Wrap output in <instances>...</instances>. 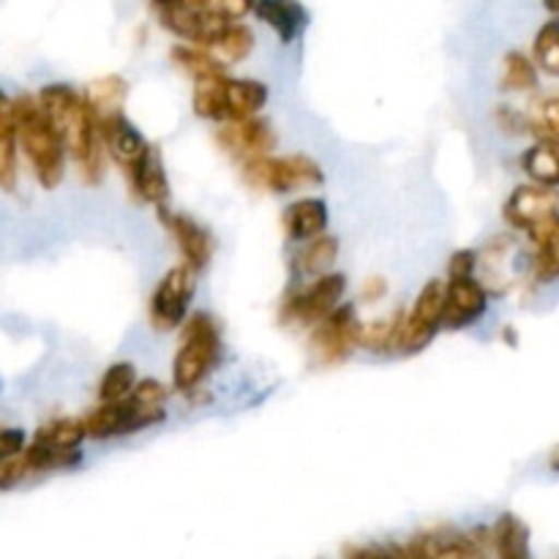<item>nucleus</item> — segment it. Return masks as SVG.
Masks as SVG:
<instances>
[{
	"mask_svg": "<svg viewBox=\"0 0 559 559\" xmlns=\"http://www.w3.org/2000/svg\"><path fill=\"white\" fill-rule=\"evenodd\" d=\"M38 107L44 109L49 123L63 140L66 153L80 167L82 180L96 186L104 178V145L102 136H98L96 115H93L87 98L80 96L71 85L55 82V85L41 87Z\"/></svg>",
	"mask_w": 559,
	"mask_h": 559,
	"instance_id": "f257e3e1",
	"label": "nucleus"
},
{
	"mask_svg": "<svg viewBox=\"0 0 559 559\" xmlns=\"http://www.w3.org/2000/svg\"><path fill=\"white\" fill-rule=\"evenodd\" d=\"M14 123L16 142L25 151L36 180L44 189H55L66 175V145L44 109L38 107V98H14Z\"/></svg>",
	"mask_w": 559,
	"mask_h": 559,
	"instance_id": "f03ea898",
	"label": "nucleus"
},
{
	"mask_svg": "<svg viewBox=\"0 0 559 559\" xmlns=\"http://www.w3.org/2000/svg\"><path fill=\"white\" fill-rule=\"evenodd\" d=\"M222 353V336H218L216 322L207 314H194L186 320L180 349L173 364V385L180 393H191L216 366Z\"/></svg>",
	"mask_w": 559,
	"mask_h": 559,
	"instance_id": "7ed1b4c3",
	"label": "nucleus"
},
{
	"mask_svg": "<svg viewBox=\"0 0 559 559\" xmlns=\"http://www.w3.org/2000/svg\"><path fill=\"white\" fill-rule=\"evenodd\" d=\"M243 178L254 189L273 191V194H289V191L320 186L325 180V173L309 156H254L243 162Z\"/></svg>",
	"mask_w": 559,
	"mask_h": 559,
	"instance_id": "20e7f679",
	"label": "nucleus"
},
{
	"mask_svg": "<svg viewBox=\"0 0 559 559\" xmlns=\"http://www.w3.org/2000/svg\"><path fill=\"white\" fill-rule=\"evenodd\" d=\"M164 418L167 413L162 404H136L131 396H123L118 402H102V407L85 418V431L93 440H107V437L136 435L162 424Z\"/></svg>",
	"mask_w": 559,
	"mask_h": 559,
	"instance_id": "39448f33",
	"label": "nucleus"
},
{
	"mask_svg": "<svg viewBox=\"0 0 559 559\" xmlns=\"http://www.w3.org/2000/svg\"><path fill=\"white\" fill-rule=\"evenodd\" d=\"M442 293H445V284L442 282H429L424 287V293L415 300L413 311L402 314V325H399L396 347L404 355H418L435 342V336L442 328Z\"/></svg>",
	"mask_w": 559,
	"mask_h": 559,
	"instance_id": "423d86ee",
	"label": "nucleus"
},
{
	"mask_svg": "<svg viewBox=\"0 0 559 559\" xmlns=\"http://www.w3.org/2000/svg\"><path fill=\"white\" fill-rule=\"evenodd\" d=\"M358 317H355V306L344 304L336 306L328 317H322L311 333V353L322 366H336L353 355L358 347Z\"/></svg>",
	"mask_w": 559,
	"mask_h": 559,
	"instance_id": "0eeeda50",
	"label": "nucleus"
},
{
	"mask_svg": "<svg viewBox=\"0 0 559 559\" xmlns=\"http://www.w3.org/2000/svg\"><path fill=\"white\" fill-rule=\"evenodd\" d=\"M344 289H347L344 273H320L309 287L298 289L284 300L282 320L298 322V325H317L322 317L336 309L338 300L344 298Z\"/></svg>",
	"mask_w": 559,
	"mask_h": 559,
	"instance_id": "6e6552de",
	"label": "nucleus"
},
{
	"mask_svg": "<svg viewBox=\"0 0 559 559\" xmlns=\"http://www.w3.org/2000/svg\"><path fill=\"white\" fill-rule=\"evenodd\" d=\"M194 267L183 262L158 282L151 298V325L156 331H173V328L183 325L191 298H194Z\"/></svg>",
	"mask_w": 559,
	"mask_h": 559,
	"instance_id": "1a4fd4ad",
	"label": "nucleus"
},
{
	"mask_svg": "<svg viewBox=\"0 0 559 559\" xmlns=\"http://www.w3.org/2000/svg\"><path fill=\"white\" fill-rule=\"evenodd\" d=\"M489 309V293L475 276L448 278L445 293H442V328L448 331H462L475 325Z\"/></svg>",
	"mask_w": 559,
	"mask_h": 559,
	"instance_id": "9d476101",
	"label": "nucleus"
},
{
	"mask_svg": "<svg viewBox=\"0 0 559 559\" xmlns=\"http://www.w3.org/2000/svg\"><path fill=\"white\" fill-rule=\"evenodd\" d=\"M156 5V14L162 20V25L167 27L169 33H175L183 41L194 44V47H202L207 38L216 31H222L229 20L222 11L207 5V9H183V5H169V3H153Z\"/></svg>",
	"mask_w": 559,
	"mask_h": 559,
	"instance_id": "9b49d317",
	"label": "nucleus"
},
{
	"mask_svg": "<svg viewBox=\"0 0 559 559\" xmlns=\"http://www.w3.org/2000/svg\"><path fill=\"white\" fill-rule=\"evenodd\" d=\"M216 136L224 151L238 156L240 162L254 156H267L276 147V131H273V126L267 120L257 118V115L238 120H224Z\"/></svg>",
	"mask_w": 559,
	"mask_h": 559,
	"instance_id": "f8f14e48",
	"label": "nucleus"
},
{
	"mask_svg": "<svg viewBox=\"0 0 559 559\" xmlns=\"http://www.w3.org/2000/svg\"><path fill=\"white\" fill-rule=\"evenodd\" d=\"M559 211V194L551 186L530 183L519 186L506 202V222L513 229H533L535 224H540L544 218H549L551 213Z\"/></svg>",
	"mask_w": 559,
	"mask_h": 559,
	"instance_id": "ddd939ff",
	"label": "nucleus"
},
{
	"mask_svg": "<svg viewBox=\"0 0 559 559\" xmlns=\"http://www.w3.org/2000/svg\"><path fill=\"white\" fill-rule=\"evenodd\" d=\"M96 123L104 151L123 167V173L151 147L145 136L140 134V129L126 118L123 109L112 115H104V118H96Z\"/></svg>",
	"mask_w": 559,
	"mask_h": 559,
	"instance_id": "4468645a",
	"label": "nucleus"
},
{
	"mask_svg": "<svg viewBox=\"0 0 559 559\" xmlns=\"http://www.w3.org/2000/svg\"><path fill=\"white\" fill-rule=\"evenodd\" d=\"M158 218H162L164 227L173 233L175 243H178L180 254H183L186 265L194 267L197 273L205 271L207 262L213 257V243H211V235L207 229H202L194 218L189 216H180V213H169L167 205L158 207Z\"/></svg>",
	"mask_w": 559,
	"mask_h": 559,
	"instance_id": "2eb2a0df",
	"label": "nucleus"
},
{
	"mask_svg": "<svg viewBox=\"0 0 559 559\" xmlns=\"http://www.w3.org/2000/svg\"><path fill=\"white\" fill-rule=\"evenodd\" d=\"M251 14L265 22L284 44L298 41L309 27V11L300 0H257Z\"/></svg>",
	"mask_w": 559,
	"mask_h": 559,
	"instance_id": "dca6fc26",
	"label": "nucleus"
},
{
	"mask_svg": "<svg viewBox=\"0 0 559 559\" xmlns=\"http://www.w3.org/2000/svg\"><path fill=\"white\" fill-rule=\"evenodd\" d=\"M126 175H129L131 191H134L142 202H151V205L156 207L167 205L169 180L167 173H164L162 153H158L156 147H147V151L126 169Z\"/></svg>",
	"mask_w": 559,
	"mask_h": 559,
	"instance_id": "f3484780",
	"label": "nucleus"
},
{
	"mask_svg": "<svg viewBox=\"0 0 559 559\" xmlns=\"http://www.w3.org/2000/svg\"><path fill=\"white\" fill-rule=\"evenodd\" d=\"M202 49H205L211 58H216L222 66L240 63V60L249 58V52L254 49V33H251V27L240 25L238 20L227 22L222 31H216L205 44H202Z\"/></svg>",
	"mask_w": 559,
	"mask_h": 559,
	"instance_id": "a211bd4d",
	"label": "nucleus"
},
{
	"mask_svg": "<svg viewBox=\"0 0 559 559\" xmlns=\"http://www.w3.org/2000/svg\"><path fill=\"white\" fill-rule=\"evenodd\" d=\"M284 229H287L289 240H311L314 235L328 229V205L317 197H306V200L293 202L284 213Z\"/></svg>",
	"mask_w": 559,
	"mask_h": 559,
	"instance_id": "6ab92c4d",
	"label": "nucleus"
},
{
	"mask_svg": "<svg viewBox=\"0 0 559 559\" xmlns=\"http://www.w3.org/2000/svg\"><path fill=\"white\" fill-rule=\"evenodd\" d=\"M267 102V87L257 80H224V120L257 115ZM222 120V123H224Z\"/></svg>",
	"mask_w": 559,
	"mask_h": 559,
	"instance_id": "aec40b11",
	"label": "nucleus"
},
{
	"mask_svg": "<svg viewBox=\"0 0 559 559\" xmlns=\"http://www.w3.org/2000/svg\"><path fill=\"white\" fill-rule=\"evenodd\" d=\"M16 186V123L14 102L0 87V189L14 191Z\"/></svg>",
	"mask_w": 559,
	"mask_h": 559,
	"instance_id": "412c9836",
	"label": "nucleus"
},
{
	"mask_svg": "<svg viewBox=\"0 0 559 559\" xmlns=\"http://www.w3.org/2000/svg\"><path fill=\"white\" fill-rule=\"evenodd\" d=\"M522 169L533 183L559 186V142L557 140H538L530 151H524Z\"/></svg>",
	"mask_w": 559,
	"mask_h": 559,
	"instance_id": "4be33fe9",
	"label": "nucleus"
},
{
	"mask_svg": "<svg viewBox=\"0 0 559 559\" xmlns=\"http://www.w3.org/2000/svg\"><path fill=\"white\" fill-rule=\"evenodd\" d=\"M491 544L502 559H527L530 557V530L519 522L513 513H502L491 527Z\"/></svg>",
	"mask_w": 559,
	"mask_h": 559,
	"instance_id": "5701e85b",
	"label": "nucleus"
},
{
	"mask_svg": "<svg viewBox=\"0 0 559 559\" xmlns=\"http://www.w3.org/2000/svg\"><path fill=\"white\" fill-rule=\"evenodd\" d=\"M126 96H129V85H126V80H120L118 74L98 76V80H93L85 91V98L96 118L120 112Z\"/></svg>",
	"mask_w": 559,
	"mask_h": 559,
	"instance_id": "b1692460",
	"label": "nucleus"
},
{
	"mask_svg": "<svg viewBox=\"0 0 559 559\" xmlns=\"http://www.w3.org/2000/svg\"><path fill=\"white\" fill-rule=\"evenodd\" d=\"M338 260V240L333 235L320 233L311 238V243L306 246L298 254L295 265L304 276H320V273H328L333 267V262Z\"/></svg>",
	"mask_w": 559,
	"mask_h": 559,
	"instance_id": "393cba45",
	"label": "nucleus"
},
{
	"mask_svg": "<svg viewBox=\"0 0 559 559\" xmlns=\"http://www.w3.org/2000/svg\"><path fill=\"white\" fill-rule=\"evenodd\" d=\"M224 80L227 74H213L205 76V80L194 82V112L205 120H216L222 123L224 120Z\"/></svg>",
	"mask_w": 559,
	"mask_h": 559,
	"instance_id": "a878e982",
	"label": "nucleus"
},
{
	"mask_svg": "<svg viewBox=\"0 0 559 559\" xmlns=\"http://www.w3.org/2000/svg\"><path fill=\"white\" fill-rule=\"evenodd\" d=\"M87 437L85 420L76 418H60L49 420L36 431V442H44L49 448H80L82 440Z\"/></svg>",
	"mask_w": 559,
	"mask_h": 559,
	"instance_id": "bb28decb",
	"label": "nucleus"
},
{
	"mask_svg": "<svg viewBox=\"0 0 559 559\" xmlns=\"http://www.w3.org/2000/svg\"><path fill=\"white\" fill-rule=\"evenodd\" d=\"M173 60L194 82L205 80V76H213V74H224V69H227V66H222L216 58H211L205 49L194 47V44H180V47H175Z\"/></svg>",
	"mask_w": 559,
	"mask_h": 559,
	"instance_id": "cd10ccee",
	"label": "nucleus"
},
{
	"mask_svg": "<svg viewBox=\"0 0 559 559\" xmlns=\"http://www.w3.org/2000/svg\"><path fill=\"white\" fill-rule=\"evenodd\" d=\"M533 63L546 74L559 76V20L546 22L533 41Z\"/></svg>",
	"mask_w": 559,
	"mask_h": 559,
	"instance_id": "c85d7f7f",
	"label": "nucleus"
},
{
	"mask_svg": "<svg viewBox=\"0 0 559 559\" xmlns=\"http://www.w3.org/2000/svg\"><path fill=\"white\" fill-rule=\"evenodd\" d=\"M527 129L533 131L538 140H557L559 142V96L540 98L533 104L530 115L524 118Z\"/></svg>",
	"mask_w": 559,
	"mask_h": 559,
	"instance_id": "c756f323",
	"label": "nucleus"
},
{
	"mask_svg": "<svg viewBox=\"0 0 559 559\" xmlns=\"http://www.w3.org/2000/svg\"><path fill=\"white\" fill-rule=\"evenodd\" d=\"M538 85V71L535 63L522 52L506 55V71H502V87L506 91H533Z\"/></svg>",
	"mask_w": 559,
	"mask_h": 559,
	"instance_id": "7c9ffc66",
	"label": "nucleus"
},
{
	"mask_svg": "<svg viewBox=\"0 0 559 559\" xmlns=\"http://www.w3.org/2000/svg\"><path fill=\"white\" fill-rule=\"evenodd\" d=\"M136 382V369L126 360L120 364H112L102 377V385H98V399L102 402H118V399L129 396L131 388Z\"/></svg>",
	"mask_w": 559,
	"mask_h": 559,
	"instance_id": "2f4dec72",
	"label": "nucleus"
},
{
	"mask_svg": "<svg viewBox=\"0 0 559 559\" xmlns=\"http://www.w3.org/2000/svg\"><path fill=\"white\" fill-rule=\"evenodd\" d=\"M399 325H402V311H399V314L393 317V320L369 322V325H366V328H360L358 344H364V347L374 349V353H388V349L396 347Z\"/></svg>",
	"mask_w": 559,
	"mask_h": 559,
	"instance_id": "473e14b6",
	"label": "nucleus"
},
{
	"mask_svg": "<svg viewBox=\"0 0 559 559\" xmlns=\"http://www.w3.org/2000/svg\"><path fill=\"white\" fill-rule=\"evenodd\" d=\"M27 475H31V469H27V462L25 456H22V451L16 453V456L0 459V491L14 489V486L20 484V480H25Z\"/></svg>",
	"mask_w": 559,
	"mask_h": 559,
	"instance_id": "72a5a7b5",
	"label": "nucleus"
},
{
	"mask_svg": "<svg viewBox=\"0 0 559 559\" xmlns=\"http://www.w3.org/2000/svg\"><path fill=\"white\" fill-rule=\"evenodd\" d=\"M475 262H478V254L473 249H462L451 257L448 262V278H459V276H473Z\"/></svg>",
	"mask_w": 559,
	"mask_h": 559,
	"instance_id": "f704fd0d",
	"label": "nucleus"
},
{
	"mask_svg": "<svg viewBox=\"0 0 559 559\" xmlns=\"http://www.w3.org/2000/svg\"><path fill=\"white\" fill-rule=\"evenodd\" d=\"M25 448V431L22 429H3L0 431V459L16 456Z\"/></svg>",
	"mask_w": 559,
	"mask_h": 559,
	"instance_id": "c9c22d12",
	"label": "nucleus"
},
{
	"mask_svg": "<svg viewBox=\"0 0 559 559\" xmlns=\"http://www.w3.org/2000/svg\"><path fill=\"white\" fill-rule=\"evenodd\" d=\"M254 3L257 0H213V9H218L229 20H240L254 11Z\"/></svg>",
	"mask_w": 559,
	"mask_h": 559,
	"instance_id": "e433bc0d",
	"label": "nucleus"
},
{
	"mask_svg": "<svg viewBox=\"0 0 559 559\" xmlns=\"http://www.w3.org/2000/svg\"><path fill=\"white\" fill-rule=\"evenodd\" d=\"M497 120H500L502 129H508V131L527 129V123H524L522 115H519L516 109H511V107H500V112H497Z\"/></svg>",
	"mask_w": 559,
	"mask_h": 559,
	"instance_id": "4c0bfd02",
	"label": "nucleus"
},
{
	"mask_svg": "<svg viewBox=\"0 0 559 559\" xmlns=\"http://www.w3.org/2000/svg\"><path fill=\"white\" fill-rule=\"evenodd\" d=\"M385 289H388L385 278H382V276H371L369 282L364 284V298L374 304V300H380L382 295H385Z\"/></svg>",
	"mask_w": 559,
	"mask_h": 559,
	"instance_id": "58836bf2",
	"label": "nucleus"
},
{
	"mask_svg": "<svg viewBox=\"0 0 559 559\" xmlns=\"http://www.w3.org/2000/svg\"><path fill=\"white\" fill-rule=\"evenodd\" d=\"M153 3L183 5V9H207V5H213V0H153Z\"/></svg>",
	"mask_w": 559,
	"mask_h": 559,
	"instance_id": "ea45409f",
	"label": "nucleus"
},
{
	"mask_svg": "<svg viewBox=\"0 0 559 559\" xmlns=\"http://www.w3.org/2000/svg\"><path fill=\"white\" fill-rule=\"evenodd\" d=\"M549 469H551V473L559 475V445L551 448V453H549Z\"/></svg>",
	"mask_w": 559,
	"mask_h": 559,
	"instance_id": "a19ab883",
	"label": "nucleus"
},
{
	"mask_svg": "<svg viewBox=\"0 0 559 559\" xmlns=\"http://www.w3.org/2000/svg\"><path fill=\"white\" fill-rule=\"evenodd\" d=\"M544 5L551 11V14L559 16V0H544Z\"/></svg>",
	"mask_w": 559,
	"mask_h": 559,
	"instance_id": "79ce46f5",
	"label": "nucleus"
}]
</instances>
